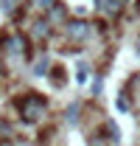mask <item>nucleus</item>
Masks as SVG:
<instances>
[{"label": "nucleus", "mask_w": 140, "mask_h": 146, "mask_svg": "<svg viewBox=\"0 0 140 146\" xmlns=\"http://www.w3.org/2000/svg\"><path fill=\"white\" fill-rule=\"evenodd\" d=\"M17 112H20V118H22L25 124H39V121L48 115V98H45L42 93L28 90L25 96L17 98Z\"/></svg>", "instance_id": "1"}, {"label": "nucleus", "mask_w": 140, "mask_h": 146, "mask_svg": "<svg viewBox=\"0 0 140 146\" xmlns=\"http://www.w3.org/2000/svg\"><path fill=\"white\" fill-rule=\"evenodd\" d=\"M90 34H92V23H87V20H67L65 23V36L67 39H73V42H84V39H90Z\"/></svg>", "instance_id": "2"}, {"label": "nucleus", "mask_w": 140, "mask_h": 146, "mask_svg": "<svg viewBox=\"0 0 140 146\" xmlns=\"http://www.w3.org/2000/svg\"><path fill=\"white\" fill-rule=\"evenodd\" d=\"M0 45H3V51L11 56H25L28 54V42H25V36L22 34H9L0 39Z\"/></svg>", "instance_id": "3"}, {"label": "nucleus", "mask_w": 140, "mask_h": 146, "mask_svg": "<svg viewBox=\"0 0 140 146\" xmlns=\"http://www.w3.org/2000/svg\"><path fill=\"white\" fill-rule=\"evenodd\" d=\"M51 34H53V23H51L48 17H39V20L31 23V36H34V39L42 42V39H48Z\"/></svg>", "instance_id": "4"}, {"label": "nucleus", "mask_w": 140, "mask_h": 146, "mask_svg": "<svg viewBox=\"0 0 140 146\" xmlns=\"http://www.w3.org/2000/svg\"><path fill=\"white\" fill-rule=\"evenodd\" d=\"M81 107H84V104H81L79 98L70 101L67 110H65V121H67V124H79V121H81Z\"/></svg>", "instance_id": "5"}, {"label": "nucleus", "mask_w": 140, "mask_h": 146, "mask_svg": "<svg viewBox=\"0 0 140 146\" xmlns=\"http://www.w3.org/2000/svg\"><path fill=\"white\" fill-rule=\"evenodd\" d=\"M101 135H106V141H109V143H121V127H118L115 121H104Z\"/></svg>", "instance_id": "6"}, {"label": "nucleus", "mask_w": 140, "mask_h": 146, "mask_svg": "<svg viewBox=\"0 0 140 146\" xmlns=\"http://www.w3.org/2000/svg\"><path fill=\"white\" fill-rule=\"evenodd\" d=\"M126 9V0H104V14L109 17H121Z\"/></svg>", "instance_id": "7"}, {"label": "nucleus", "mask_w": 140, "mask_h": 146, "mask_svg": "<svg viewBox=\"0 0 140 146\" xmlns=\"http://www.w3.org/2000/svg\"><path fill=\"white\" fill-rule=\"evenodd\" d=\"M65 17H67V9H65V3H59V0H56V6L48 11V20H51V23H62Z\"/></svg>", "instance_id": "8"}, {"label": "nucleus", "mask_w": 140, "mask_h": 146, "mask_svg": "<svg viewBox=\"0 0 140 146\" xmlns=\"http://www.w3.org/2000/svg\"><path fill=\"white\" fill-rule=\"evenodd\" d=\"M0 11H3V14H9V17H17L20 3H17V0H0Z\"/></svg>", "instance_id": "9"}, {"label": "nucleus", "mask_w": 140, "mask_h": 146, "mask_svg": "<svg viewBox=\"0 0 140 146\" xmlns=\"http://www.w3.org/2000/svg\"><path fill=\"white\" fill-rule=\"evenodd\" d=\"M31 73H34V76H48V73H51V59L42 56V59L34 65V70H31Z\"/></svg>", "instance_id": "10"}, {"label": "nucleus", "mask_w": 140, "mask_h": 146, "mask_svg": "<svg viewBox=\"0 0 140 146\" xmlns=\"http://www.w3.org/2000/svg\"><path fill=\"white\" fill-rule=\"evenodd\" d=\"M115 107L121 110V112H129V110H132V104H129V96H126V93H118V96H115Z\"/></svg>", "instance_id": "11"}, {"label": "nucleus", "mask_w": 140, "mask_h": 146, "mask_svg": "<svg viewBox=\"0 0 140 146\" xmlns=\"http://www.w3.org/2000/svg\"><path fill=\"white\" fill-rule=\"evenodd\" d=\"M87 65H84V62H79V65H76V82H79V84H84V82H87Z\"/></svg>", "instance_id": "12"}, {"label": "nucleus", "mask_w": 140, "mask_h": 146, "mask_svg": "<svg viewBox=\"0 0 140 146\" xmlns=\"http://www.w3.org/2000/svg\"><path fill=\"white\" fill-rule=\"evenodd\" d=\"M51 79H53L56 87H62V84H65V68H53V70H51Z\"/></svg>", "instance_id": "13"}, {"label": "nucleus", "mask_w": 140, "mask_h": 146, "mask_svg": "<svg viewBox=\"0 0 140 146\" xmlns=\"http://www.w3.org/2000/svg\"><path fill=\"white\" fill-rule=\"evenodd\" d=\"M36 6H39V9H42V11H51L53 6H56V0H34Z\"/></svg>", "instance_id": "14"}, {"label": "nucleus", "mask_w": 140, "mask_h": 146, "mask_svg": "<svg viewBox=\"0 0 140 146\" xmlns=\"http://www.w3.org/2000/svg\"><path fill=\"white\" fill-rule=\"evenodd\" d=\"M101 87H104V82L95 79V82H92V96H101Z\"/></svg>", "instance_id": "15"}, {"label": "nucleus", "mask_w": 140, "mask_h": 146, "mask_svg": "<svg viewBox=\"0 0 140 146\" xmlns=\"http://www.w3.org/2000/svg\"><path fill=\"white\" fill-rule=\"evenodd\" d=\"M135 11H137V14H140V0H135Z\"/></svg>", "instance_id": "16"}]
</instances>
